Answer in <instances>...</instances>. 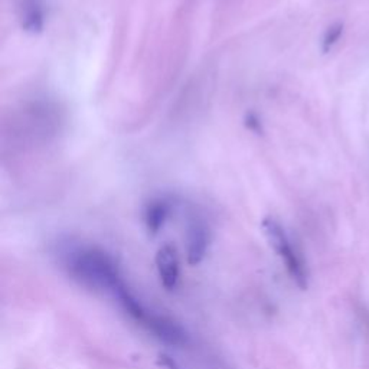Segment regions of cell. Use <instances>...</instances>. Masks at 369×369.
<instances>
[{
	"label": "cell",
	"mask_w": 369,
	"mask_h": 369,
	"mask_svg": "<svg viewBox=\"0 0 369 369\" xmlns=\"http://www.w3.org/2000/svg\"><path fill=\"white\" fill-rule=\"evenodd\" d=\"M342 32H344V25L342 23H335L330 27H328V31H326L323 41H322L323 52H328L332 49V46L340 39V37H342Z\"/></svg>",
	"instance_id": "52a82bcc"
},
{
	"label": "cell",
	"mask_w": 369,
	"mask_h": 369,
	"mask_svg": "<svg viewBox=\"0 0 369 369\" xmlns=\"http://www.w3.org/2000/svg\"><path fill=\"white\" fill-rule=\"evenodd\" d=\"M211 235L208 226L201 219H192L186 235V260L189 266L201 264L209 250Z\"/></svg>",
	"instance_id": "277c9868"
},
{
	"label": "cell",
	"mask_w": 369,
	"mask_h": 369,
	"mask_svg": "<svg viewBox=\"0 0 369 369\" xmlns=\"http://www.w3.org/2000/svg\"><path fill=\"white\" fill-rule=\"evenodd\" d=\"M157 362L163 369H183L172 356H169L166 354H160Z\"/></svg>",
	"instance_id": "ba28073f"
},
{
	"label": "cell",
	"mask_w": 369,
	"mask_h": 369,
	"mask_svg": "<svg viewBox=\"0 0 369 369\" xmlns=\"http://www.w3.org/2000/svg\"><path fill=\"white\" fill-rule=\"evenodd\" d=\"M245 126L254 131V133H263V124L259 120V117L252 115V112H250V115H247L245 117Z\"/></svg>",
	"instance_id": "9c48e42d"
},
{
	"label": "cell",
	"mask_w": 369,
	"mask_h": 369,
	"mask_svg": "<svg viewBox=\"0 0 369 369\" xmlns=\"http://www.w3.org/2000/svg\"><path fill=\"white\" fill-rule=\"evenodd\" d=\"M261 226H263L264 235L270 247L281 259L292 280L296 283V286L300 287L302 290H306L307 289V270H306V266H304V261L302 259L300 252L297 251L290 237L287 235L285 226L271 216L264 218L261 222Z\"/></svg>",
	"instance_id": "7a4b0ae2"
},
{
	"label": "cell",
	"mask_w": 369,
	"mask_h": 369,
	"mask_svg": "<svg viewBox=\"0 0 369 369\" xmlns=\"http://www.w3.org/2000/svg\"><path fill=\"white\" fill-rule=\"evenodd\" d=\"M155 264L162 286L169 292L175 290L181 277V261L176 248L170 244L162 245L156 252Z\"/></svg>",
	"instance_id": "3957f363"
},
{
	"label": "cell",
	"mask_w": 369,
	"mask_h": 369,
	"mask_svg": "<svg viewBox=\"0 0 369 369\" xmlns=\"http://www.w3.org/2000/svg\"><path fill=\"white\" fill-rule=\"evenodd\" d=\"M61 261L72 278L91 289L115 296L126 285L116 260L101 248L70 245L63 250Z\"/></svg>",
	"instance_id": "6da1fadb"
},
{
	"label": "cell",
	"mask_w": 369,
	"mask_h": 369,
	"mask_svg": "<svg viewBox=\"0 0 369 369\" xmlns=\"http://www.w3.org/2000/svg\"><path fill=\"white\" fill-rule=\"evenodd\" d=\"M170 212H172V204L167 200H153L148 204L145 209V225L150 235H157L163 230Z\"/></svg>",
	"instance_id": "8992f818"
},
{
	"label": "cell",
	"mask_w": 369,
	"mask_h": 369,
	"mask_svg": "<svg viewBox=\"0 0 369 369\" xmlns=\"http://www.w3.org/2000/svg\"><path fill=\"white\" fill-rule=\"evenodd\" d=\"M45 8L41 0H23L20 8V25L27 34H41L45 27Z\"/></svg>",
	"instance_id": "5b68a950"
}]
</instances>
